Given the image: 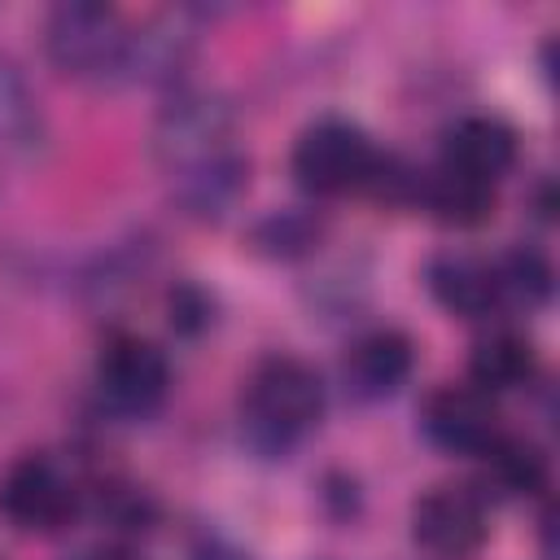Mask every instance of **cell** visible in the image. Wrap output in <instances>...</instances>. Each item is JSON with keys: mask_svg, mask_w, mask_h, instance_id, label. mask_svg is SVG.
<instances>
[{"mask_svg": "<svg viewBox=\"0 0 560 560\" xmlns=\"http://www.w3.org/2000/svg\"><path fill=\"white\" fill-rule=\"evenodd\" d=\"M411 363H416V346L407 332L368 328L341 354V385L359 402H381L402 389V381L411 376Z\"/></svg>", "mask_w": 560, "mask_h": 560, "instance_id": "obj_9", "label": "cell"}, {"mask_svg": "<svg viewBox=\"0 0 560 560\" xmlns=\"http://www.w3.org/2000/svg\"><path fill=\"white\" fill-rule=\"evenodd\" d=\"M324 416V381L293 354L254 363L241 394V429L258 455H289Z\"/></svg>", "mask_w": 560, "mask_h": 560, "instance_id": "obj_1", "label": "cell"}, {"mask_svg": "<svg viewBox=\"0 0 560 560\" xmlns=\"http://www.w3.org/2000/svg\"><path fill=\"white\" fill-rule=\"evenodd\" d=\"M188 560H249V556L241 547H232L228 538H219V534H201L192 542V556Z\"/></svg>", "mask_w": 560, "mask_h": 560, "instance_id": "obj_20", "label": "cell"}, {"mask_svg": "<svg viewBox=\"0 0 560 560\" xmlns=\"http://www.w3.org/2000/svg\"><path fill=\"white\" fill-rule=\"evenodd\" d=\"M416 206H424L438 223L477 228L494 210V188L490 184H477V179H464V175H455L446 166H433V171H420Z\"/></svg>", "mask_w": 560, "mask_h": 560, "instance_id": "obj_13", "label": "cell"}, {"mask_svg": "<svg viewBox=\"0 0 560 560\" xmlns=\"http://www.w3.org/2000/svg\"><path fill=\"white\" fill-rule=\"evenodd\" d=\"M70 560H136V551H127L122 542H101V547H88V551H79Z\"/></svg>", "mask_w": 560, "mask_h": 560, "instance_id": "obj_21", "label": "cell"}, {"mask_svg": "<svg viewBox=\"0 0 560 560\" xmlns=\"http://www.w3.org/2000/svg\"><path fill=\"white\" fill-rule=\"evenodd\" d=\"M420 429L446 455H481L503 433L494 398L472 385H438L420 407Z\"/></svg>", "mask_w": 560, "mask_h": 560, "instance_id": "obj_8", "label": "cell"}, {"mask_svg": "<svg viewBox=\"0 0 560 560\" xmlns=\"http://www.w3.org/2000/svg\"><path fill=\"white\" fill-rule=\"evenodd\" d=\"M153 153L175 179L236 153L232 149V109L210 92H175L166 101V109L158 114Z\"/></svg>", "mask_w": 560, "mask_h": 560, "instance_id": "obj_4", "label": "cell"}, {"mask_svg": "<svg viewBox=\"0 0 560 560\" xmlns=\"http://www.w3.org/2000/svg\"><path fill=\"white\" fill-rule=\"evenodd\" d=\"M122 48H127V26L114 4L70 0L48 13L44 52L70 79H118Z\"/></svg>", "mask_w": 560, "mask_h": 560, "instance_id": "obj_3", "label": "cell"}, {"mask_svg": "<svg viewBox=\"0 0 560 560\" xmlns=\"http://www.w3.org/2000/svg\"><path fill=\"white\" fill-rule=\"evenodd\" d=\"M424 284H429L433 302L442 311L459 315V319H490L499 311L490 258H477V254H464V249H442V254L429 258Z\"/></svg>", "mask_w": 560, "mask_h": 560, "instance_id": "obj_11", "label": "cell"}, {"mask_svg": "<svg viewBox=\"0 0 560 560\" xmlns=\"http://www.w3.org/2000/svg\"><path fill=\"white\" fill-rule=\"evenodd\" d=\"M486 464V481L499 494H538L547 490V455L538 442L521 438V433H499L481 455Z\"/></svg>", "mask_w": 560, "mask_h": 560, "instance_id": "obj_16", "label": "cell"}, {"mask_svg": "<svg viewBox=\"0 0 560 560\" xmlns=\"http://www.w3.org/2000/svg\"><path fill=\"white\" fill-rule=\"evenodd\" d=\"M192 52V31L179 18H153L140 31H127V48L118 61V79L127 83H162L184 70Z\"/></svg>", "mask_w": 560, "mask_h": 560, "instance_id": "obj_12", "label": "cell"}, {"mask_svg": "<svg viewBox=\"0 0 560 560\" xmlns=\"http://www.w3.org/2000/svg\"><path fill=\"white\" fill-rule=\"evenodd\" d=\"M96 389L122 416H153L171 394V363L149 337L114 332L96 354Z\"/></svg>", "mask_w": 560, "mask_h": 560, "instance_id": "obj_6", "label": "cell"}, {"mask_svg": "<svg viewBox=\"0 0 560 560\" xmlns=\"http://www.w3.org/2000/svg\"><path fill=\"white\" fill-rule=\"evenodd\" d=\"M319 241V219L311 210H276L254 223V249L267 258H302Z\"/></svg>", "mask_w": 560, "mask_h": 560, "instance_id": "obj_17", "label": "cell"}, {"mask_svg": "<svg viewBox=\"0 0 560 560\" xmlns=\"http://www.w3.org/2000/svg\"><path fill=\"white\" fill-rule=\"evenodd\" d=\"M490 534L486 499L472 486H433L411 503V538L433 560H468Z\"/></svg>", "mask_w": 560, "mask_h": 560, "instance_id": "obj_7", "label": "cell"}, {"mask_svg": "<svg viewBox=\"0 0 560 560\" xmlns=\"http://www.w3.org/2000/svg\"><path fill=\"white\" fill-rule=\"evenodd\" d=\"M79 512V490L52 455H18L0 472V516L22 534H57Z\"/></svg>", "mask_w": 560, "mask_h": 560, "instance_id": "obj_5", "label": "cell"}, {"mask_svg": "<svg viewBox=\"0 0 560 560\" xmlns=\"http://www.w3.org/2000/svg\"><path fill=\"white\" fill-rule=\"evenodd\" d=\"M516 162V131L499 114H464L446 127L442 136V162L446 171L477 179V184H499Z\"/></svg>", "mask_w": 560, "mask_h": 560, "instance_id": "obj_10", "label": "cell"}, {"mask_svg": "<svg viewBox=\"0 0 560 560\" xmlns=\"http://www.w3.org/2000/svg\"><path fill=\"white\" fill-rule=\"evenodd\" d=\"M490 276H494L499 311H538L556 284L547 254L534 245H508L499 258H490Z\"/></svg>", "mask_w": 560, "mask_h": 560, "instance_id": "obj_15", "label": "cell"}, {"mask_svg": "<svg viewBox=\"0 0 560 560\" xmlns=\"http://www.w3.org/2000/svg\"><path fill=\"white\" fill-rule=\"evenodd\" d=\"M166 311H171V328H179V332H201V328L210 324V298H206L197 284L171 289Z\"/></svg>", "mask_w": 560, "mask_h": 560, "instance_id": "obj_19", "label": "cell"}, {"mask_svg": "<svg viewBox=\"0 0 560 560\" xmlns=\"http://www.w3.org/2000/svg\"><path fill=\"white\" fill-rule=\"evenodd\" d=\"M35 127H39V109H35L26 79L9 61H0V149L26 144Z\"/></svg>", "mask_w": 560, "mask_h": 560, "instance_id": "obj_18", "label": "cell"}, {"mask_svg": "<svg viewBox=\"0 0 560 560\" xmlns=\"http://www.w3.org/2000/svg\"><path fill=\"white\" fill-rule=\"evenodd\" d=\"M529 376H534V346L521 332L499 328V332L481 337L472 346V354H468V381L486 398L521 389V385H529Z\"/></svg>", "mask_w": 560, "mask_h": 560, "instance_id": "obj_14", "label": "cell"}, {"mask_svg": "<svg viewBox=\"0 0 560 560\" xmlns=\"http://www.w3.org/2000/svg\"><path fill=\"white\" fill-rule=\"evenodd\" d=\"M381 153L368 140V131L350 118H315L289 153L293 184L311 197H341L354 188H368Z\"/></svg>", "mask_w": 560, "mask_h": 560, "instance_id": "obj_2", "label": "cell"}]
</instances>
